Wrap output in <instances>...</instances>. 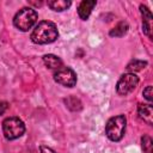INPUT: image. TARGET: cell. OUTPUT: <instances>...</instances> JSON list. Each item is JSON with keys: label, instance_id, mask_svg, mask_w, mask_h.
I'll return each instance as SVG.
<instances>
[{"label": "cell", "instance_id": "52a82bcc", "mask_svg": "<svg viewBox=\"0 0 153 153\" xmlns=\"http://www.w3.org/2000/svg\"><path fill=\"white\" fill-rule=\"evenodd\" d=\"M140 12H141V16H142V32L152 39V20H153L152 13L142 4L140 5Z\"/></svg>", "mask_w": 153, "mask_h": 153}, {"label": "cell", "instance_id": "7c38bea8", "mask_svg": "<svg viewBox=\"0 0 153 153\" xmlns=\"http://www.w3.org/2000/svg\"><path fill=\"white\" fill-rule=\"evenodd\" d=\"M71 5H72V1H69V0H50V1H48V6L55 12H62V11L69 8Z\"/></svg>", "mask_w": 153, "mask_h": 153}, {"label": "cell", "instance_id": "5b68a950", "mask_svg": "<svg viewBox=\"0 0 153 153\" xmlns=\"http://www.w3.org/2000/svg\"><path fill=\"white\" fill-rule=\"evenodd\" d=\"M137 84H139V78L134 73H126L117 81L116 91L120 96H127L136 88Z\"/></svg>", "mask_w": 153, "mask_h": 153}, {"label": "cell", "instance_id": "7a4b0ae2", "mask_svg": "<svg viewBox=\"0 0 153 153\" xmlns=\"http://www.w3.org/2000/svg\"><path fill=\"white\" fill-rule=\"evenodd\" d=\"M127 127V118L124 115H117L108 120L105 124V135L111 141H120L124 136Z\"/></svg>", "mask_w": 153, "mask_h": 153}, {"label": "cell", "instance_id": "8992f818", "mask_svg": "<svg viewBox=\"0 0 153 153\" xmlns=\"http://www.w3.org/2000/svg\"><path fill=\"white\" fill-rule=\"evenodd\" d=\"M54 80L55 82L65 86V87H73L76 84V74L71 67L62 66L60 69L54 72Z\"/></svg>", "mask_w": 153, "mask_h": 153}, {"label": "cell", "instance_id": "4fadbf2b", "mask_svg": "<svg viewBox=\"0 0 153 153\" xmlns=\"http://www.w3.org/2000/svg\"><path fill=\"white\" fill-rule=\"evenodd\" d=\"M63 102H65L66 106L69 110H72V111H79V110L82 109V104H81L80 99L76 98V97H74V96H69V97L65 98Z\"/></svg>", "mask_w": 153, "mask_h": 153}, {"label": "cell", "instance_id": "30bf717a", "mask_svg": "<svg viewBox=\"0 0 153 153\" xmlns=\"http://www.w3.org/2000/svg\"><path fill=\"white\" fill-rule=\"evenodd\" d=\"M43 62H44V65L49 69H54V71H57V69H60L63 66L62 60L59 56L54 55V54H47V55H44L43 56Z\"/></svg>", "mask_w": 153, "mask_h": 153}, {"label": "cell", "instance_id": "ac0fdd59", "mask_svg": "<svg viewBox=\"0 0 153 153\" xmlns=\"http://www.w3.org/2000/svg\"><path fill=\"white\" fill-rule=\"evenodd\" d=\"M39 152L41 153H56L54 149H51L50 147H47V146H39Z\"/></svg>", "mask_w": 153, "mask_h": 153}, {"label": "cell", "instance_id": "5bb4252c", "mask_svg": "<svg viewBox=\"0 0 153 153\" xmlns=\"http://www.w3.org/2000/svg\"><path fill=\"white\" fill-rule=\"evenodd\" d=\"M147 66V61H142V60H131L128 65H127V71L128 73H134V72H139L142 68H145Z\"/></svg>", "mask_w": 153, "mask_h": 153}, {"label": "cell", "instance_id": "ba28073f", "mask_svg": "<svg viewBox=\"0 0 153 153\" xmlns=\"http://www.w3.org/2000/svg\"><path fill=\"white\" fill-rule=\"evenodd\" d=\"M137 115L143 122L152 126V123H153V106L151 103L149 104H139Z\"/></svg>", "mask_w": 153, "mask_h": 153}, {"label": "cell", "instance_id": "9c48e42d", "mask_svg": "<svg viewBox=\"0 0 153 153\" xmlns=\"http://www.w3.org/2000/svg\"><path fill=\"white\" fill-rule=\"evenodd\" d=\"M97 5L96 0H84L78 6V14L82 20H87L93 7Z\"/></svg>", "mask_w": 153, "mask_h": 153}, {"label": "cell", "instance_id": "2e32d148", "mask_svg": "<svg viewBox=\"0 0 153 153\" xmlns=\"http://www.w3.org/2000/svg\"><path fill=\"white\" fill-rule=\"evenodd\" d=\"M142 94H143V97L151 103V102L153 100V88H152V86L148 85V86L142 91Z\"/></svg>", "mask_w": 153, "mask_h": 153}, {"label": "cell", "instance_id": "6da1fadb", "mask_svg": "<svg viewBox=\"0 0 153 153\" xmlns=\"http://www.w3.org/2000/svg\"><path fill=\"white\" fill-rule=\"evenodd\" d=\"M30 38L36 44H49L59 38V31L55 23L50 20H43L35 26Z\"/></svg>", "mask_w": 153, "mask_h": 153}, {"label": "cell", "instance_id": "e0dca14e", "mask_svg": "<svg viewBox=\"0 0 153 153\" xmlns=\"http://www.w3.org/2000/svg\"><path fill=\"white\" fill-rule=\"evenodd\" d=\"M8 108V103L5 100H0V115H2Z\"/></svg>", "mask_w": 153, "mask_h": 153}, {"label": "cell", "instance_id": "3957f363", "mask_svg": "<svg viewBox=\"0 0 153 153\" xmlns=\"http://www.w3.org/2000/svg\"><path fill=\"white\" fill-rule=\"evenodd\" d=\"M37 19H38V14L36 10H33L32 7H23L16 13L13 18V24L18 30L25 32L32 29Z\"/></svg>", "mask_w": 153, "mask_h": 153}, {"label": "cell", "instance_id": "277c9868", "mask_svg": "<svg viewBox=\"0 0 153 153\" xmlns=\"http://www.w3.org/2000/svg\"><path fill=\"white\" fill-rule=\"evenodd\" d=\"M2 133L6 140L19 139L25 133V124L19 117H7L2 121Z\"/></svg>", "mask_w": 153, "mask_h": 153}, {"label": "cell", "instance_id": "9a60e30c", "mask_svg": "<svg viewBox=\"0 0 153 153\" xmlns=\"http://www.w3.org/2000/svg\"><path fill=\"white\" fill-rule=\"evenodd\" d=\"M141 148L143 153H153V141L151 136L143 135L141 137Z\"/></svg>", "mask_w": 153, "mask_h": 153}, {"label": "cell", "instance_id": "8fae6325", "mask_svg": "<svg viewBox=\"0 0 153 153\" xmlns=\"http://www.w3.org/2000/svg\"><path fill=\"white\" fill-rule=\"evenodd\" d=\"M128 30H129L128 23H127V22H120V23H117V24L110 30L109 35H110L111 37H122V36H124V35L128 32Z\"/></svg>", "mask_w": 153, "mask_h": 153}]
</instances>
